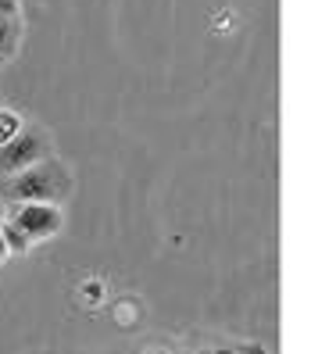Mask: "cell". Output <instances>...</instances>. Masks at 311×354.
I'll return each instance as SVG.
<instances>
[{"label": "cell", "instance_id": "4", "mask_svg": "<svg viewBox=\"0 0 311 354\" xmlns=\"http://www.w3.org/2000/svg\"><path fill=\"white\" fill-rule=\"evenodd\" d=\"M18 47V18H0V65L15 54Z\"/></svg>", "mask_w": 311, "mask_h": 354}, {"label": "cell", "instance_id": "8", "mask_svg": "<svg viewBox=\"0 0 311 354\" xmlns=\"http://www.w3.org/2000/svg\"><path fill=\"white\" fill-rule=\"evenodd\" d=\"M8 254H11V243L4 236V229H0V261H8Z\"/></svg>", "mask_w": 311, "mask_h": 354}, {"label": "cell", "instance_id": "5", "mask_svg": "<svg viewBox=\"0 0 311 354\" xmlns=\"http://www.w3.org/2000/svg\"><path fill=\"white\" fill-rule=\"evenodd\" d=\"M22 129H26V122H22V118H18L15 111H8V108H0V147H4L8 140H15Z\"/></svg>", "mask_w": 311, "mask_h": 354}, {"label": "cell", "instance_id": "7", "mask_svg": "<svg viewBox=\"0 0 311 354\" xmlns=\"http://www.w3.org/2000/svg\"><path fill=\"white\" fill-rule=\"evenodd\" d=\"M0 18H18V0H0Z\"/></svg>", "mask_w": 311, "mask_h": 354}, {"label": "cell", "instance_id": "1", "mask_svg": "<svg viewBox=\"0 0 311 354\" xmlns=\"http://www.w3.org/2000/svg\"><path fill=\"white\" fill-rule=\"evenodd\" d=\"M72 194V172L61 165L54 154L29 165V169L15 172V176H4L0 179V197L8 204H18V201H50V204H61Z\"/></svg>", "mask_w": 311, "mask_h": 354}, {"label": "cell", "instance_id": "3", "mask_svg": "<svg viewBox=\"0 0 311 354\" xmlns=\"http://www.w3.org/2000/svg\"><path fill=\"white\" fill-rule=\"evenodd\" d=\"M50 154H54V151H50L47 133L36 129V126H26L15 140H8L4 147H0V179L22 172V169H29V165L44 161V158H50Z\"/></svg>", "mask_w": 311, "mask_h": 354}, {"label": "cell", "instance_id": "2", "mask_svg": "<svg viewBox=\"0 0 311 354\" xmlns=\"http://www.w3.org/2000/svg\"><path fill=\"white\" fill-rule=\"evenodd\" d=\"M8 222H15L32 243H39V240H50V236L61 233L65 215H61V207L50 204V201H18V204H11Z\"/></svg>", "mask_w": 311, "mask_h": 354}, {"label": "cell", "instance_id": "6", "mask_svg": "<svg viewBox=\"0 0 311 354\" xmlns=\"http://www.w3.org/2000/svg\"><path fill=\"white\" fill-rule=\"evenodd\" d=\"M0 229H4V236H8V243H11V254H26L29 247H32V240H29V236H26L15 222H4Z\"/></svg>", "mask_w": 311, "mask_h": 354}]
</instances>
